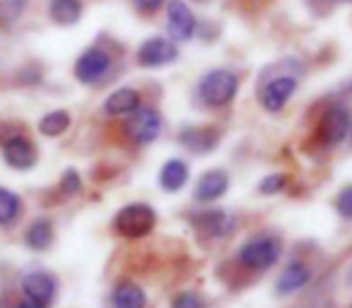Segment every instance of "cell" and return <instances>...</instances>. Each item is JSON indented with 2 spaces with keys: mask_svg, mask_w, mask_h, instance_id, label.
<instances>
[{
  "mask_svg": "<svg viewBox=\"0 0 352 308\" xmlns=\"http://www.w3.org/2000/svg\"><path fill=\"white\" fill-rule=\"evenodd\" d=\"M15 308H46V306H41V303H36V301H32V298H25V301H20Z\"/></svg>",
  "mask_w": 352,
  "mask_h": 308,
  "instance_id": "28",
  "label": "cell"
},
{
  "mask_svg": "<svg viewBox=\"0 0 352 308\" xmlns=\"http://www.w3.org/2000/svg\"><path fill=\"white\" fill-rule=\"evenodd\" d=\"M347 130H350V113L345 111L342 106H336L331 108V111L326 113V118H323L321 123V135L326 142H340L342 137L347 135Z\"/></svg>",
  "mask_w": 352,
  "mask_h": 308,
  "instance_id": "11",
  "label": "cell"
},
{
  "mask_svg": "<svg viewBox=\"0 0 352 308\" xmlns=\"http://www.w3.org/2000/svg\"><path fill=\"white\" fill-rule=\"evenodd\" d=\"M338 212H340L342 217H347V220H352V186L345 188V191L338 196Z\"/></svg>",
  "mask_w": 352,
  "mask_h": 308,
  "instance_id": "23",
  "label": "cell"
},
{
  "mask_svg": "<svg viewBox=\"0 0 352 308\" xmlns=\"http://www.w3.org/2000/svg\"><path fill=\"white\" fill-rule=\"evenodd\" d=\"M186 181H188L186 164L179 162V159H171V162L164 164V169H162V174H160V183L164 191H171V193L179 191Z\"/></svg>",
  "mask_w": 352,
  "mask_h": 308,
  "instance_id": "16",
  "label": "cell"
},
{
  "mask_svg": "<svg viewBox=\"0 0 352 308\" xmlns=\"http://www.w3.org/2000/svg\"><path fill=\"white\" fill-rule=\"evenodd\" d=\"M166 17H169V34L174 41H188L196 32V17L188 10L184 0H171L166 8Z\"/></svg>",
  "mask_w": 352,
  "mask_h": 308,
  "instance_id": "7",
  "label": "cell"
},
{
  "mask_svg": "<svg viewBox=\"0 0 352 308\" xmlns=\"http://www.w3.org/2000/svg\"><path fill=\"white\" fill-rule=\"evenodd\" d=\"M145 306V294L135 284H123L113 294V308H142Z\"/></svg>",
  "mask_w": 352,
  "mask_h": 308,
  "instance_id": "20",
  "label": "cell"
},
{
  "mask_svg": "<svg viewBox=\"0 0 352 308\" xmlns=\"http://www.w3.org/2000/svg\"><path fill=\"white\" fill-rule=\"evenodd\" d=\"M280 255V244L270 236L265 239H254L241 248L239 260L241 265H246L249 270H265L278 260Z\"/></svg>",
  "mask_w": 352,
  "mask_h": 308,
  "instance_id": "4",
  "label": "cell"
},
{
  "mask_svg": "<svg viewBox=\"0 0 352 308\" xmlns=\"http://www.w3.org/2000/svg\"><path fill=\"white\" fill-rule=\"evenodd\" d=\"M184 145L193 152H206L215 145V132L212 130H186L182 135Z\"/></svg>",
  "mask_w": 352,
  "mask_h": 308,
  "instance_id": "22",
  "label": "cell"
},
{
  "mask_svg": "<svg viewBox=\"0 0 352 308\" xmlns=\"http://www.w3.org/2000/svg\"><path fill=\"white\" fill-rule=\"evenodd\" d=\"M49 15L56 25L70 27L82 17V3H80V0H51Z\"/></svg>",
  "mask_w": 352,
  "mask_h": 308,
  "instance_id": "14",
  "label": "cell"
},
{
  "mask_svg": "<svg viewBox=\"0 0 352 308\" xmlns=\"http://www.w3.org/2000/svg\"><path fill=\"white\" fill-rule=\"evenodd\" d=\"M174 308H201V301L193 294H184L174 301Z\"/></svg>",
  "mask_w": 352,
  "mask_h": 308,
  "instance_id": "25",
  "label": "cell"
},
{
  "mask_svg": "<svg viewBox=\"0 0 352 308\" xmlns=\"http://www.w3.org/2000/svg\"><path fill=\"white\" fill-rule=\"evenodd\" d=\"M328 3H336V0H328Z\"/></svg>",
  "mask_w": 352,
  "mask_h": 308,
  "instance_id": "29",
  "label": "cell"
},
{
  "mask_svg": "<svg viewBox=\"0 0 352 308\" xmlns=\"http://www.w3.org/2000/svg\"><path fill=\"white\" fill-rule=\"evenodd\" d=\"M160 128H162V121L155 108L138 106L135 111H133L131 121H128V132H131L133 140L140 142V145H147V142L155 140V137L160 135Z\"/></svg>",
  "mask_w": 352,
  "mask_h": 308,
  "instance_id": "8",
  "label": "cell"
},
{
  "mask_svg": "<svg viewBox=\"0 0 352 308\" xmlns=\"http://www.w3.org/2000/svg\"><path fill=\"white\" fill-rule=\"evenodd\" d=\"M155 222H157L155 210H152L150 205H140V202H135V205H128L118 212L113 226H116V231L121 236L138 239V236L150 234V231L155 229Z\"/></svg>",
  "mask_w": 352,
  "mask_h": 308,
  "instance_id": "2",
  "label": "cell"
},
{
  "mask_svg": "<svg viewBox=\"0 0 352 308\" xmlns=\"http://www.w3.org/2000/svg\"><path fill=\"white\" fill-rule=\"evenodd\" d=\"M162 3H164V0H135V5L140 8V10H147V12L162 8Z\"/></svg>",
  "mask_w": 352,
  "mask_h": 308,
  "instance_id": "27",
  "label": "cell"
},
{
  "mask_svg": "<svg viewBox=\"0 0 352 308\" xmlns=\"http://www.w3.org/2000/svg\"><path fill=\"white\" fill-rule=\"evenodd\" d=\"M307 282H309V270L304 268V265L294 263V265H289L283 274H280L278 289L283 294H289V292H294V289H302Z\"/></svg>",
  "mask_w": 352,
  "mask_h": 308,
  "instance_id": "17",
  "label": "cell"
},
{
  "mask_svg": "<svg viewBox=\"0 0 352 308\" xmlns=\"http://www.w3.org/2000/svg\"><path fill=\"white\" fill-rule=\"evenodd\" d=\"M80 188V178H78V174L75 171H68L63 176V191L65 193H75Z\"/></svg>",
  "mask_w": 352,
  "mask_h": 308,
  "instance_id": "26",
  "label": "cell"
},
{
  "mask_svg": "<svg viewBox=\"0 0 352 308\" xmlns=\"http://www.w3.org/2000/svg\"><path fill=\"white\" fill-rule=\"evenodd\" d=\"M294 89H297V80L294 78H289V75L275 78L263 87V92H261V102H263V106L268 108V111H280V108L289 102V97L294 94Z\"/></svg>",
  "mask_w": 352,
  "mask_h": 308,
  "instance_id": "9",
  "label": "cell"
},
{
  "mask_svg": "<svg viewBox=\"0 0 352 308\" xmlns=\"http://www.w3.org/2000/svg\"><path fill=\"white\" fill-rule=\"evenodd\" d=\"M54 241V226H51L49 220H39L30 226L27 231V244L34 250H46Z\"/></svg>",
  "mask_w": 352,
  "mask_h": 308,
  "instance_id": "18",
  "label": "cell"
},
{
  "mask_svg": "<svg viewBox=\"0 0 352 308\" xmlns=\"http://www.w3.org/2000/svg\"><path fill=\"white\" fill-rule=\"evenodd\" d=\"M193 224L198 226V231H203L208 236H225L234 226V217L225 215V212L210 210V212H203L201 217H193Z\"/></svg>",
  "mask_w": 352,
  "mask_h": 308,
  "instance_id": "12",
  "label": "cell"
},
{
  "mask_svg": "<svg viewBox=\"0 0 352 308\" xmlns=\"http://www.w3.org/2000/svg\"><path fill=\"white\" fill-rule=\"evenodd\" d=\"M283 186H285V176H278V174H275V176H268L263 183H261V191L263 193H278Z\"/></svg>",
  "mask_w": 352,
  "mask_h": 308,
  "instance_id": "24",
  "label": "cell"
},
{
  "mask_svg": "<svg viewBox=\"0 0 352 308\" xmlns=\"http://www.w3.org/2000/svg\"><path fill=\"white\" fill-rule=\"evenodd\" d=\"M239 78L232 70H210L198 84V94L208 106H225L234 99Z\"/></svg>",
  "mask_w": 352,
  "mask_h": 308,
  "instance_id": "1",
  "label": "cell"
},
{
  "mask_svg": "<svg viewBox=\"0 0 352 308\" xmlns=\"http://www.w3.org/2000/svg\"><path fill=\"white\" fill-rule=\"evenodd\" d=\"M179 51L171 44L169 39H162V36H152L138 51V63L145 65V68H160V65H169L176 60Z\"/></svg>",
  "mask_w": 352,
  "mask_h": 308,
  "instance_id": "5",
  "label": "cell"
},
{
  "mask_svg": "<svg viewBox=\"0 0 352 308\" xmlns=\"http://www.w3.org/2000/svg\"><path fill=\"white\" fill-rule=\"evenodd\" d=\"M3 159H6L8 167L25 171V169H32L36 164V150L27 137L12 135L3 140Z\"/></svg>",
  "mask_w": 352,
  "mask_h": 308,
  "instance_id": "6",
  "label": "cell"
},
{
  "mask_svg": "<svg viewBox=\"0 0 352 308\" xmlns=\"http://www.w3.org/2000/svg\"><path fill=\"white\" fill-rule=\"evenodd\" d=\"M68 126H70L68 111H51L39 121V132L46 137H58L68 130Z\"/></svg>",
  "mask_w": 352,
  "mask_h": 308,
  "instance_id": "19",
  "label": "cell"
},
{
  "mask_svg": "<svg viewBox=\"0 0 352 308\" xmlns=\"http://www.w3.org/2000/svg\"><path fill=\"white\" fill-rule=\"evenodd\" d=\"M111 70V56L102 49H87L75 63V78L82 84H97Z\"/></svg>",
  "mask_w": 352,
  "mask_h": 308,
  "instance_id": "3",
  "label": "cell"
},
{
  "mask_svg": "<svg viewBox=\"0 0 352 308\" xmlns=\"http://www.w3.org/2000/svg\"><path fill=\"white\" fill-rule=\"evenodd\" d=\"M138 106H140V94H138L135 89L123 87V89H116V92L107 99L104 111H107L109 116H128V113H133Z\"/></svg>",
  "mask_w": 352,
  "mask_h": 308,
  "instance_id": "13",
  "label": "cell"
},
{
  "mask_svg": "<svg viewBox=\"0 0 352 308\" xmlns=\"http://www.w3.org/2000/svg\"><path fill=\"white\" fill-rule=\"evenodd\" d=\"M20 215V198L8 188H0V224H12Z\"/></svg>",
  "mask_w": 352,
  "mask_h": 308,
  "instance_id": "21",
  "label": "cell"
},
{
  "mask_svg": "<svg viewBox=\"0 0 352 308\" xmlns=\"http://www.w3.org/2000/svg\"><path fill=\"white\" fill-rule=\"evenodd\" d=\"M22 289H25L27 298L41 303V306H49V303L54 301L56 282H54V277H51V274H46V272H32V274H27V277H25Z\"/></svg>",
  "mask_w": 352,
  "mask_h": 308,
  "instance_id": "10",
  "label": "cell"
},
{
  "mask_svg": "<svg viewBox=\"0 0 352 308\" xmlns=\"http://www.w3.org/2000/svg\"><path fill=\"white\" fill-rule=\"evenodd\" d=\"M230 181H227V174L225 171H208L206 176L198 181V188H196V198L198 200H217L222 193L227 191Z\"/></svg>",
  "mask_w": 352,
  "mask_h": 308,
  "instance_id": "15",
  "label": "cell"
}]
</instances>
